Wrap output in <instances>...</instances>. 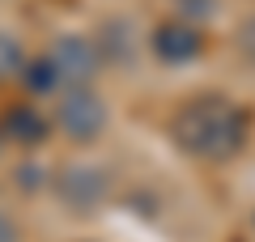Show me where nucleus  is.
Listing matches in <instances>:
<instances>
[{
	"label": "nucleus",
	"mask_w": 255,
	"mask_h": 242,
	"mask_svg": "<svg viewBox=\"0 0 255 242\" xmlns=\"http://www.w3.org/2000/svg\"><path fill=\"white\" fill-rule=\"evenodd\" d=\"M200 34L187 26V21H166V26L153 30V51L162 55L166 64H187L200 55Z\"/></svg>",
	"instance_id": "obj_5"
},
{
	"label": "nucleus",
	"mask_w": 255,
	"mask_h": 242,
	"mask_svg": "<svg viewBox=\"0 0 255 242\" xmlns=\"http://www.w3.org/2000/svg\"><path fill=\"white\" fill-rule=\"evenodd\" d=\"M55 123L73 136V140H94V136H102V127H107V102H102L90 85L64 90L60 107H55Z\"/></svg>",
	"instance_id": "obj_2"
},
{
	"label": "nucleus",
	"mask_w": 255,
	"mask_h": 242,
	"mask_svg": "<svg viewBox=\"0 0 255 242\" xmlns=\"http://www.w3.org/2000/svg\"><path fill=\"white\" fill-rule=\"evenodd\" d=\"M47 64H51L55 81L77 90V85H90V77L98 72V47L81 34H64L60 43L47 51Z\"/></svg>",
	"instance_id": "obj_3"
},
{
	"label": "nucleus",
	"mask_w": 255,
	"mask_h": 242,
	"mask_svg": "<svg viewBox=\"0 0 255 242\" xmlns=\"http://www.w3.org/2000/svg\"><path fill=\"white\" fill-rule=\"evenodd\" d=\"M60 196L68 200V204L77 208V213H85V208H98L102 196H107V179H102V170H94V166H68V170L60 174Z\"/></svg>",
	"instance_id": "obj_4"
},
{
	"label": "nucleus",
	"mask_w": 255,
	"mask_h": 242,
	"mask_svg": "<svg viewBox=\"0 0 255 242\" xmlns=\"http://www.w3.org/2000/svg\"><path fill=\"white\" fill-rule=\"evenodd\" d=\"M170 136L191 157L230 161L247 144V111L221 94H204L179 107V115L170 119Z\"/></svg>",
	"instance_id": "obj_1"
},
{
	"label": "nucleus",
	"mask_w": 255,
	"mask_h": 242,
	"mask_svg": "<svg viewBox=\"0 0 255 242\" xmlns=\"http://www.w3.org/2000/svg\"><path fill=\"white\" fill-rule=\"evenodd\" d=\"M238 47H243V51L255 60V17H247V21H243V30H238Z\"/></svg>",
	"instance_id": "obj_8"
},
{
	"label": "nucleus",
	"mask_w": 255,
	"mask_h": 242,
	"mask_svg": "<svg viewBox=\"0 0 255 242\" xmlns=\"http://www.w3.org/2000/svg\"><path fill=\"white\" fill-rule=\"evenodd\" d=\"M26 72V51L13 34H0V81H13Z\"/></svg>",
	"instance_id": "obj_7"
},
{
	"label": "nucleus",
	"mask_w": 255,
	"mask_h": 242,
	"mask_svg": "<svg viewBox=\"0 0 255 242\" xmlns=\"http://www.w3.org/2000/svg\"><path fill=\"white\" fill-rule=\"evenodd\" d=\"M9 132L17 136L21 144H38V140H43V132H47V123H43V115H34L30 107H21V111H13V115H9Z\"/></svg>",
	"instance_id": "obj_6"
},
{
	"label": "nucleus",
	"mask_w": 255,
	"mask_h": 242,
	"mask_svg": "<svg viewBox=\"0 0 255 242\" xmlns=\"http://www.w3.org/2000/svg\"><path fill=\"white\" fill-rule=\"evenodd\" d=\"M0 242H17V225H13L4 213H0Z\"/></svg>",
	"instance_id": "obj_9"
}]
</instances>
